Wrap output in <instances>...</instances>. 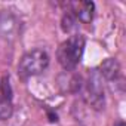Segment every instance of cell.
Listing matches in <instances>:
<instances>
[{
    "instance_id": "6",
    "label": "cell",
    "mask_w": 126,
    "mask_h": 126,
    "mask_svg": "<svg viewBox=\"0 0 126 126\" xmlns=\"http://www.w3.org/2000/svg\"><path fill=\"white\" fill-rule=\"evenodd\" d=\"M94 9H95V5L92 2H76V3H71L70 11L73 12L76 19L88 24L94 18Z\"/></svg>"
},
{
    "instance_id": "9",
    "label": "cell",
    "mask_w": 126,
    "mask_h": 126,
    "mask_svg": "<svg viewBox=\"0 0 126 126\" xmlns=\"http://www.w3.org/2000/svg\"><path fill=\"white\" fill-rule=\"evenodd\" d=\"M114 126H126V125H125V122H122V120H120V122H117Z\"/></svg>"
},
{
    "instance_id": "3",
    "label": "cell",
    "mask_w": 126,
    "mask_h": 126,
    "mask_svg": "<svg viewBox=\"0 0 126 126\" xmlns=\"http://www.w3.org/2000/svg\"><path fill=\"white\" fill-rule=\"evenodd\" d=\"M85 99L94 110H102L105 107L102 77L96 68L89 73V77L85 83Z\"/></svg>"
},
{
    "instance_id": "1",
    "label": "cell",
    "mask_w": 126,
    "mask_h": 126,
    "mask_svg": "<svg viewBox=\"0 0 126 126\" xmlns=\"http://www.w3.org/2000/svg\"><path fill=\"white\" fill-rule=\"evenodd\" d=\"M83 52H85V37L82 34H73L65 42L61 43L56 52V58L62 68L71 71L82 61Z\"/></svg>"
},
{
    "instance_id": "4",
    "label": "cell",
    "mask_w": 126,
    "mask_h": 126,
    "mask_svg": "<svg viewBox=\"0 0 126 126\" xmlns=\"http://www.w3.org/2000/svg\"><path fill=\"white\" fill-rule=\"evenodd\" d=\"M18 31H19V22L16 16L11 11L0 12V37L11 42L18 36Z\"/></svg>"
},
{
    "instance_id": "5",
    "label": "cell",
    "mask_w": 126,
    "mask_h": 126,
    "mask_svg": "<svg viewBox=\"0 0 126 126\" xmlns=\"http://www.w3.org/2000/svg\"><path fill=\"white\" fill-rule=\"evenodd\" d=\"M12 113V88L9 83V77H3L2 83H0V122L9 119Z\"/></svg>"
},
{
    "instance_id": "7",
    "label": "cell",
    "mask_w": 126,
    "mask_h": 126,
    "mask_svg": "<svg viewBox=\"0 0 126 126\" xmlns=\"http://www.w3.org/2000/svg\"><path fill=\"white\" fill-rule=\"evenodd\" d=\"M98 71H99L101 77H104L108 82H113V80L119 79V76H120V65H119L117 59L108 58V59H105L102 64L99 65Z\"/></svg>"
},
{
    "instance_id": "8",
    "label": "cell",
    "mask_w": 126,
    "mask_h": 126,
    "mask_svg": "<svg viewBox=\"0 0 126 126\" xmlns=\"http://www.w3.org/2000/svg\"><path fill=\"white\" fill-rule=\"evenodd\" d=\"M76 24H77V19L73 15V12L71 11H65V14L62 15V21H61L62 30H64L65 33H71L76 28Z\"/></svg>"
},
{
    "instance_id": "2",
    "label": "cell",
    "mask_w": 126,
    "mask_h": 126,
    "mask_svg": "<svg viewBox=\"0 0 126 126\" xmlns=\"http://www.w3.org/2000/svg\"><path fill=\"white\" fill-rule=\"evenodd\" d=\"M49 65V55L43 49H33L27 52L18 65V74L21 79H28L42 74Z\"/></svg>"
}]
</instances>
